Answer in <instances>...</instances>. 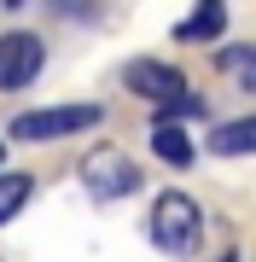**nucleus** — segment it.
I'll return each mask as SVG.
<instances>
[{
    "instance_id": "1",
    "label": "nucleus",
    "mask_w": 256,
    "mask_h": 262,
    "mask_svg": "<svg viewBox=\"0 0 256 262\" xmlns=\"http://www.w3.org/2000/svg\"><path fill=\"white\" fill-rule=\"evenodd\" d=\"M152 245L157 251H169V256H192L198 251V239H204V210L192 204L187 192H157V204H152Z\"/></svg>"
},
{
    "instance_id": "2",
    "label": "nucleus",
    "mask_w": 256,
    "mask_h": 262,
    "mask_svg": "<svg viewBox=\"0 0 256 262\" xmlns=\"http://www.w3.org/2000/svg\"><path fill=\"white\" fill-rule=\"evenodd\" d=\"M99 122H105L99 105H47V111H24V117H12V140L41 146V140H64V134L99 128Z\"/></svg>"
},
{
    "instance_id": "3",
    "label": "nucleus",
    "mask_w": 256,
    "mask_h": 262,
    "mask_svg": "<svg viewBox=\"0 0 256 262\" xmlns=\"http://www.w3.org/2000/svg\"><path fill=\"white\" fill-rule=\"evenodd\" d=\"M82 181H87L94 198H128L134 187H140V169H134L117 146H94L82 158Z\"/></svg>"
},
{
    "instance_id": "4",
    "label": "nucleus",
    "mask_w": 256,
    "mask_h": 262,
    "mask_svg": "<svg viewBox=\"0 0 256 262\" xmlns=\"http://www.w3.org/2000/svg\"><path fill=\"white\" fill-rule=\"evenodd\" d=\"M47 64V47H41V35H29V29H12V35H0V94H18L29 88Z\"/></svg>"
},
{
    "instance_id": "5",
    "label": "nucleus",
    "mask_w": 256,
    "mask_h": 262,
    "mask_svg": "<svg viewBox=\"0 0 256 262\" xmlns=\"http://www.w3.org/2000/svg\"><path fill=\"white\" fill-rule=\"evenodd\" d=\"M123 88L134 99H152V105H169L187 94V76H180L175 64H163V58H128L123 64Z\"/></svg>"
},
{
    "instance_id": "6",
    "label": "nucleus",
    "mask_w": 256,
    "mask_h": 262,
    "mask_svg": "<svg viewBox=\"0 0 256 262\" xmlns=\"http://www.w3.org/2000/svg\"><path fill=\"white\" fill-rule=\"evenodd\" d=\"M221 29H227V6H221V0H198V6H192V18L175 29V41L198 47V41H221Z\"/></svg>"
},
{
    "instance_id": "7",
    "label": "nucleus",
    "mask_w": 256,
    "mask_h": 262,
    "mask_svg": "<svg viewBox=\"0 0 256 262\" xmlns=\"http://www.w3.org/2000/svg\"><path fill=\"white\" fill-rule=\"evenodd\" d=\"M152 151L169 169H187L192 158H198V146L187 140V128H180V122H152Z\"/></svg>"
},
{
    "instance_id": "8",
    "label": "nucleus",
    "mask_w": 256,
    "mask_h": 262,
    "mask_svg": "<svg viewBox=\"0 0 256 262\" xmlns=\"http://www.w3.org/2000/svg\"><path fill=\"white\" fill-rule=\"evenodd\" d=\"M210 151H216V158H245V151H256V117L221 122V128L210 134Z\"/></svg>"
},
{
    "instance_id": "9",
    "label": "nucleus",
    "mask_w": 256,
    "mask_h": 262,
    "mask_svg": "<svg viewBox=\"0 0 256 262\" xmlns=\"http://www.w3.org/2000/svg\"><path fill=\"white\" fill-rule=\"evenodd\" d=\"M29 192H35V175H24V169L0 175V227H12V215L29 204Z\"/></svg>"
},
{
    "instance_id": "10",
    "label": "nucleus",
    "mask_w": 256,
    "mask_h": 262,
    "mask_svg": "<svg viewBox=\"0 0 256 262\" xmlns=\"http://www.w3.org/2000/svg\"><path fill=\"white\" fill-rule=\"evenodd\" d=\"M221 70H227L239 88L256 94V47H227V53H221Z\"/></svg>"
},
{
    "instance_id": "11",
    "label": "nucleus",
    "mask_w": 256,
    "mask_h": 262,
    "mask_svg": "<svg viewBox=\"0 0 256 262\" xmlns=\"http://www.w3.org/2000/svg\"><path fill=\"white\" fill-rule=\"evenodd\" d=\"M157 111H163L157 122H180V117H204L210 105H204L198 94H180V99H169V105H157Z\"/></svg>"
},
{
    "instance_id": "12",
    "label": "nucleus",
    "mask_w": 256,
    "mask_h": 262,
    "mask_svg": "<svg viewBox=\"0 0 256 262\" xmlns=\"http://www.w3.org/2000/svg\"><path fill=\"white\" fill-rule=\"evenodd\" d=\"M53 12H70V18H87V12H94V0H53Z\"/></svg>"
},
{
    "instance_id": "13",
    "label": "nucleus",
    "mask_w": 256,
    "mask_h": 262,
    "mask_svg": "<svg viewBox=\"0 0 256 262\" xmlns=\"http://www.w3.org/2000/svg\"><path fill=\"white\" fill-rule=\"evenodd\" d=\"M6 6H24V0H6Z\"/></svg>"
}]
</instances>
